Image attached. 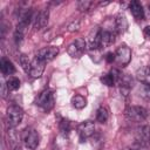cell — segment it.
<instances>
[{
    "label": "cell",
    "instance_id": "1",
    "mask_svg": "<svg viewBox=\"0 0 150 150\" xmlns=\"http://www.w3.org/2000/svg\"><path fill=\"white\" fill-rule=\"evenodd\" d=\"M23 118V110L19 105H9L7 111H6V125L8 129H14L16 125L21 123Z\"/></svg>",
    "mask_w": 150,
    "mask_h": 150
},
{
    "label": "cell",
    "instance_id": "2",
    "mask_svg": "<svg viewBox=\"0 0 150 150\" xmlns=\"http://www.w3.org/2000/svg\"><path fill=\"white\" fill-rule=\"evenodd\" d=\"M125 117L132 122H143L148 117V110L139 105H130L124 111Z\"/></svg>",
    "mask_w": 150,
    "mask_h": 150
},
{
    "label": "cell",
    "instance_id": "3",
    "mask_svg": "<svg viewBox=\"0 0 150 150\" xmlns=\"http://www.w3.org/2000/svg\"><path fill=\"white\" fill-rule=\"evenodd\" d=\"M35 104L38 107H40L41 109H43L45 111H49L53 109L54 107V94L52 90L47 89L43 90L42 93H40L35 100Z\"/></svg>",
    "mask_w": 150,
    "mask_h": 150
},
{
    "label": "cell",
    "instance_id": "4",
    "mask_svg": "<svg viewBox=\"0 0 150 150\" xmlns=\"http://www.w3.org/2000/svg\"><path fill=\"white\" fill-rule=\"evenodd\" d=\"M22 141L25 143V145L30 149V150H34L36 149V146L39 145V135H38V131L34 129V128H26L23 131H22Z\"/></svg>",
    "mask_w": 150,
    "mask_h": 150
},
{
    "label": "cell",
    "instance_id": "5",
    "mask_svg": "<svg viewBox=\"0 0 150 150\" xmlns=\"http://www.w3.org/2000/svg\"><path fill=\"white\" fill-rule=\"evenodd\" d=\"M87 47V42L84 41V39L82 38H77L74 42H71L68 48H67V53L73 57V59H80Z\"/></svg>",
    "mask_w": 150,
    "mask_h": 150
},
{
    "label": "cell",
    "instance_id": "6",
    "mask_svg": "<svg viewBox=\"0 0 150 150\" xmlns=\"http://www.w3.org/2000/svg\"><path fill=\"white\" fill-rule=\"evenodd\" d=\"M131 60V49L127 46H121L115 52V61L117 64L124 67L127 66Z\"/></svg>",
    "mask_w": 150,
    "mask_h": 150
},
{
    "label": "cell",
    "instance_id": "7",
    "mask_svg": "<svg viewBox=\"0 0 150 150\" xmlns=\"http://www.w3.org/2000/svg\"><path fill=\"white\" fill-rule=\"evenodd\" d=\"M95 131V124L91 121H84L77 125V134L81 142H84Z\"/></svg>",
    "mask_w": 150,
    "mask_h": 150
},
{
    "label": "cell",
    "instance_id": "8",
    "mask_svg": "<svg viewBox=\"0 0 150 150\" xmlns=\"http://www.w3.org/2000/svg\"><path fill=\"white\" fill-rule=\"evenodd\" d=\"M135 138L137 143L142 146H148L150 144V127L149 125H142L136 130Z\"/></svg>",
    "mask_w": 150,
    "mask_h": 150
},
{
    "label": "cell",
    "instance_id": "9",
    "mask_svg": "<svg viewBox=\"0 0 150 150\" xmlns=\"http://www.w3.org/2000/svg\"><path fill=\"white\" fill-rule=\"evenodd\" d=\"M45 67H46V62L35 55V57L32 60L30 70H29V74H28V75H30V76L34 77V79H38V77H40V76L43 74Z\"/></svg>",
    "mask_w": 150,
    "mask_h": 150
},
{
    "label": "cell",
    "instance_id": "10",
    "mask_svg": "<svg viewBox=\"0 0 150 150\" xmlns=\"http://www.w3.org/2000/svg\"><path fill=\"white\" fill-rule=\"evenodd\" d=\"M59 54V48L55 46H49V47H45L42 49H40L36 54L38 57H40L41 60H43L46 63L54 60L55 56Z\"/></svg>",
    "mask_w": 150,
    "mask_h": 150
},
{
    "label": "cell",
    "instance_id": "11",
    "mask_svg": "<svg viewBox=\"0 0 150 150\" xmlns=\"http://www.w3.org/2000/svg\"><path fill=\"white\" fill-rule=\"evenodd\" d=\"M35 16H33V11L32 9H28L26 11L25 13H22L19 18V22H18V26H16V30L23 33L25 29L29 26V23L32 22V20H34Z\"/></svg>",
    "mask_w": 150,
    "mask_h": 150
},
{
    "label": "cell",
    "instance_id": "12",
    "mask_svg": "<svg viewBox=\"0 0 150 150\" xmlns=\"http://www.w3.org/2000/svg\"><path fill=\"white\" fill-rule=\"evenodd\" d=\"M116 34L111 30H105V29H100V43L101 48L102 47H108L111 43L115 42Z\"/></svg>",
    "mask_w": 150,
    "mask_h": 150
},
{
    "label": "cell",
    "instance_id": "13",
    "mask_svg": "<svg viewBox=\"0 0 150 150\" xmlns=\"http://www.w3.org/2000/svg\"><path fill=\"white\" fill-rule=\"evenodd\" d=\"M48 19H49V11L48 9L40 11L34 18V28L36 29L43 28L48 23Z\"/></svg>",
    "mask_w": 150,
    "mask_h": 150
},
{
    "label": "cell",
    "instance_id": "14",
    "mask_svg": "<svg viewBox=\"0 0 150 150\" xmlns=\"http://www.w3.org/2000/svg\"><path fill=\"white\" fill-rule=\"evenodd\" d=\"M136 79L139 82H142L144 86H150V67L145 66V67H142V68L137 69Z\"/></svg>",
    "mask_w": 150,
    "mask_h": 150
},
{
    "label": "cell",
    "instance_id": "15",
    "mask_svg": "<svg viewBox=\"0 0 150 150\" xmlns=\"http://www.w3.org/2000/svg\"><path fill=\"white\" fill-rule=\"evenodd\" d=\"M129 8H130V12H131V14L134 15L135 19L142 20L144 18V9H143V6L139 1H137V0L131 1L130 5H129Z\"/></svg>",
    "mask_w": 150,
    "mask_h": 150
},
{
    "label": "cell",
    "instance_id": "16",
    "mask_svg": "<svg viewBox=\"0 0 150 150\" xmlns=\"http://www.w3.org/2000/svg\"><path fill=\"white\" fill-rule=\"evenodd\" d=\"M0 69H1V73H2L4 76L12 75L15 71V67H14L13 62L9 61L7 57H1V60H0Z\"/></svg>",
    "mask_w": 150,
    "mask_h": 150
},
{
    "label": "cell",
    "instance_id": "17",
    "mask_svg": "<svg viewBox=\"0 0 150 150\" xmlns=\"http://www.w3.org/2000/svg\"><path fill=\"white\" fill-rule=\"evenodd\" d=\"M8 144L12 150H22L20 144V138L13 129H8Z\"/></svg>",
    "mask_w": 150,
    "mask_h": 150
},
{
    "label": "cell",
    "instance_id": "18",
    "mask_svg": "<svg viewBox=\"0 0 150 150\" xmlns=\"http://www.w3.org/2000/svg\"><path fill=\"white\" fill-rule=\"evenodd\" d=\"M115 27L120 34H123L128 29V20L123 14H118L115 19Z\"/></svg>",
    "mask_w": 150,
    "mask_h": 150
},
{
    "label": "cell",
    "instance_id": "19",
    "mask_svg": "<svg viewBox=\"0 0 150 150\" xmlns=\"http://www.w3.org/2000/svg\"><path fill=\"white\" fill-rule=\"evenodd\" d=\"M109 118V110L105 107H100L96 111V120L100 123H105Z\"/></svg>",
    "mask_w": 150,
    "mask_h": 150
},
{
    "label": "cell",
    "instance_id": "20",
    "mask_svg": "<svg viewBox=\"0 0 150 150\" xmlns=\"http://www.w3.org/2000/svg\"><path fill=\"white\" fill-rule=\"evenodd\" d=\"M71 104L76 109H82L87 105V100L82 95H75V96L71 97Z\"/></svg>",
    "mask_w": 150,
    "mask_h": 150
},
{
    "label": "cell",
    "instance_id": "21",
    "mask_svg": "<svg viewBox=\"0 0 150 150\" xmlns=\"http://www.w3.org/2000/svg\"><path fill=\"white\" fill-rule=\"evenodd\" d=\"M19 62H20V64H21L22 69H23L27 74H29V70H30V63H32V61L28 59V56H27V55H25V54L20 55V57H19Z\"/></svg>",
    "mask_w": 150,
    "mask_h": 150
},
{
    "label": "cell",
    "instance_id": "22",
    "mask_svg": "<svg viewBox=\"0 0 150 150\" xmlns=\"http://www.w3.org/2000/svg\"><path fill=\"white\" fill-rule=\"evenodd\" d=\"M6 83H7L8 89H9V90H12V91L18 90V89L20 88V80H19L18 77H15V76L9 77V79L6 81Z\"/></svg>",
    "mask_w": 150,
    "mask_h": 150
},
{
    "label": "cell",
    "instance_id": "23",
    "mask_svg": "<svg viewBox=\"0 0 150 150\" xmlns=\"http://www.w3.org/2000/svg\"><path fill=\"white\" fill-rule=\"evenodd\" d=\"M100 80H101V82H102L103 84H105V86H108V87H112V86L116 84V81H115V79H114V76H112L111 73L101 76Z\"/></svg>",
    "mask_w": 150,
    "mask_h": 150
},
{
    "label": "cell",
    "instance_id": "24",
    "mask_svg": "<svg viewBox=\"0 0 150 150\" xmlns=\"http://www.w3.org/2000/svg\"><path fill=\"white\" fill-rule=\"evenodd\" d=\"M60 131H61V134L63 135V136H68L69 135V132H70V122L68 121V120H62L61 122H60Z\"/></svg>",
    "mask_w": 150,
    "mask_h": 150
},
{
    "label": "cell",
    "instance_id": "25",
    "mask_svg": "<svg viewBox=\"0 0 150 150\" xmlns=\"http://www.w3.org/2000/svg\"><path fill=\"white\" fill-rule=\"evenodd\" d=\"M91 5H93V2H91V1H88V0H81V1H79L77 7H79V9H80V11L84 12V11H88V9L90 8V6H91Z\"/></svg>",
    "mask_w": 150,
    "mask_h": 150
},
{
    "label": "cell",
    "instance_id": "26",
    "mask_svg": "<svg viewBox=\"0 0 150 150\" xmlns=\"http://www.w3.org/2000/svg\"><path fill=\"white\" fill-rule=\"evenodd\" d=\"M79 28H80V20H79V19L71 21V22L68 25V30H69V32H76V30H79Z\"/></svg>",
    "mask_w": 150,
    "mask_h": 150
},
{
    "label": "cell",
    "instance_id": "27",
    "mask_svg": "<svg viewBox=\"0 0 150 150\" xmlns=\"http://www.w3.org/2000/svg\"><path fill=\"white\" fill-rule=\"evenodd\" d=\"M8 91H9V89H8V87H7V83L2 80V81H1V96H2L4 98L7 97Z\"/></svg>",
    "mask_w": 150,
    "mask_h": 150
},
{
    "label": "cell",
    "instance_id": "28",
    "mask_svg": "<svg viewBox=\"0 0 150 150\" xmlns=\"http://www.w3.org/2000/svg\"><path fill=\"white\" fill-rule=\"evenodd\" d=\"M105 61L108 62V63H111V62H114L115 61V53H108L107 55H105Z\"/></svg>",
    "mask_w": 150,
    "mask_h": 150
},
{
    "label": "cell",
    "instance_id": "29",
    "mask_svg": "<svg viewBox=\"0 0 150 150\" xmlns=\"http://www.w3.org/2000/svg\"><path fill=\"white\" fill-rule=\"evenodd\" d=\"M143 34H144V36H145L148 40H150V26H146V27L144 28Z\"/></svg>",
    "mask_w": 150,
    "mask_h": 150
},
{
    "label": "cell",
    "instance_id": "30",
    "mask_svg": "<svg viewBox=\"0 0 150 150\" xmlns=\"http://www.w3.org/2000/svg\"><path fill=\"white\" fill-rule=\"evenodd\" d=\"M127 150H135V149H127Z\"/></svg>",
    "mask_w": 150,
    "mask_h": 150
},
{
    "label": "cell",
    "instance_id": "31",
    "mask_svg": "<svg viewBox=\"0 0 150 150\" xmlns=\"http://www.w3.org/2000/svg\"><path fill=\"white\" fill-rule=\"evenodd\" d=\"M149 11H150V5H149Z\"/></svg>",
    "mask_w": 150,
    "mask_h": 150
},
{
    "label": "cell",
    "instance_id": "32",
    "mask_svg": "<svg viewBox=\"0 0 150 150\" xmlns=\"http://www.w3.org/2000/svg\"><path fill=\"white\" fill-rule=\"evenodd\" d=\"M149 67H150V64H149Z\"/></svg>",
    "mask_w": 150,
    "mask_h": 150
}]
</instances>
